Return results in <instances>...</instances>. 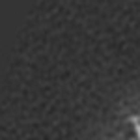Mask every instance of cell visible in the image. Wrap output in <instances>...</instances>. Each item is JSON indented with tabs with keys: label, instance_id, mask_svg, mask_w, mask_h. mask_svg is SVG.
Here are the masks:
<instances>
[{
	"label": "cell",
	"instance_id": "1",
	"mask_svg": "<svg viewBox=\"0 0 140 140\" xmlns=\"http://www.w3.org/2000/svg\"><path fill=\"white\" fill-rule=\"evenodd\" d=\"M135 127H136V133H138V138H140V125H138V123H136Z\"/></svg>",
	"mask_w": 140,
	"mask_h": 140
}]
</instances>
